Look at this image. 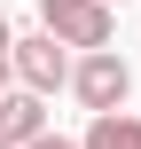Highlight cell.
Instances as JSON below:
<instances>
[{
  "label": "cell",
  "instance_id": "cell-4",
  "mask_svg": "<svg viewBox=\"0 0 141 149\" xmlns=\"http://www.w3.org/2000/svg\"><path fill=\"white\" fill-rule=\"evenodd\" d=\"M39 134H47V102H31L24 86L0 94V149H31Z\"/></svg>",
  "mask_w": 141,
  "mask_h": 149
},
{
  "label": "cell",
  "instance_id": "cell-5",
  "mask_svg": "<svg viewBox=\"0 0 141 149\" xmlns=\"http://www.w3.org/2000/svg\"><path fill=\"white\" fill-rule=\"evenodd\" d=\"M78 149H141V118H133V110H110V118L86 126V141H78Z\"/></svg>",
  "mask_w": 141,
  "mask_h": 149
},
{
  "label": "cell",
  "instance_id": "cell-6",
  "mask_svg": "<svg viewBox=\"0 0 141 149\" xmlns=\"http://www.w3.org/2000/svg\"><path fill=\"white\" fill-rule=\"evenodd\" d=\"M8 47H16V31H8V16H0V94H8Z\"/></svg>",
  "mask_w": 141,
  "mask_h": 149
},
{
  "label": "cell",
  "instance_id": "cell-7",
  "mask_svg": "<svg viewBox=\"0 0 141 149\" xmlns=\"http://www.w3.org/2000/svg\"><path fill=\"white\" fill-rule=\"evenodd\" d=\"M31 149H78V141H63V134H39V141H31Z\"/></svg>",
  "mask_w": 141,
  "mask_h": 149
},
{
  "label": "cell",
  "instance_id": "cell-1",
  "mask_svg": "<svg viewBox=\"0 0 141 149\" xmlns=\"http://www.w3.org/2000/svg\"><path fill=\"white\" fill-rule=\"evenodd\" d=\"M39 31H47L55 47H78V55H102V47L118 39V16H110L102 0H39Z\"/></svg>",
  "mask_w": 141,
  "mask_h": 149
},
{
  "label": "cell",
  "instance_id": "cell-3",
  "mask_svg": "<svg viewBox=\"0 0 141 149\" xmlns=\"http://www.w3.org/2000/svg\"><path fill=\"white\" fill-rule=\"evenodd\" d=\"M8 79H24V94H31V102H47L55 86H71V55H63L47 31H31V39H16V47H8Z\"/></svg>",
  "mask_w": 141,
  "mask_h": 149
},
{
  "label": "cell",
  "instance_id": "cell-8",
  "mask_svg": "<svg viewBox=\"0 0 141 149\" xmlns=\"http://www.w3.org/2000/svg\"><path fill=\"white\" fill-rule=\"evenodd\" d=\"M102 8H118V0H102Z\"/></svg>",
  "mask_w": 141,
  "mask_h": 149
},
{
  "label": "cell",
  "instance_id": "cell-2",
  "mask_svg": "<svg viewBox=\"0 0 141 149\" xmlns=\"http://www.w3.org/2000/svg\"><path fill=\"white\" fill-rule=\"evenodd\" d=\"M71 94H78L94 118L126 110V94H133V71H126V55H118V47H102V55H78V63H71Z\"/></svg>",
  "mask_w": 141,
  "mask_h": 149
}]
</instances>
